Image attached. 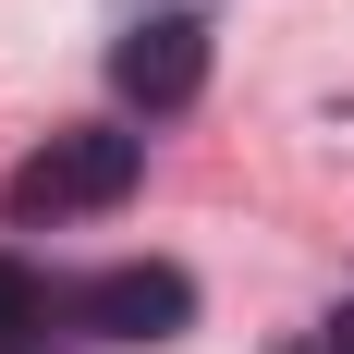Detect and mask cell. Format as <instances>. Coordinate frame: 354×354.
I'll return each instance as SVG.
<instances>
[{
  "label": "cell",
  "mask_w": 354,
  "mask_h": 354,
  "mask_svg": "<svg viewBox=\"0 0 354 354\" xmlns=\"http://www.w3.org/2000/svg\"><path fill=\"white\" fill-rule=\"evenodd\" d=\"M110 86H122V110H147V122L196 110V86H208V25H196V12H147V25L110 49Z\"/></svg>",
  "instance_id": "3957f363"
},
{
  "label": "cell",
  "mask_w": 354,
  "mask_h": 354,
  "mask_svg": "<svg viewBox=\"0 0 354 354\" xmlns=\"http://www.w3.org/2000/svg\"><path fill=\"white\" fill-rule=\"evenodd\" d=\"M49 306H62V293H37L25 269H12V257H0V342H25V330L49 318Z\"/></svg>",
  "instance_id": "277c9868"
},
{
  "label": "cell",
  "mask_w": 354,
  "mask_h": 354,
  "mask_svg": "<svg viewBox=\"0 0 354 354\" xmlns=\"http://www.w3.org/2000/svg\"><path fill=\"white\" fill-rule=\"evenodd\" d=\"M318 354H354V306H342V318H330V330H318Z\"/></svg>",
  "instance_id": "5b68a950"
},
{
  "label": "cell",
  "mask_w": 354,
  "mask_h": 354,
  "mask_svg": "<svg viewBox=\"0 0 354 354\" xmlns=\"http://www.w3.org/2000/svg\"><path fill=\"white\" fill-rule=\"evenodd\" d=\"M135 171H147V135H122V122H73V135H49L25 171L0 183V220H12V232L98 220V208H122V196H135Z\"/></svg>",
  "instance_id": "6da1fadb"
},
{
  "label": "cell",
  "mask_w": 354,
  "mask_h": 354,
  "mask_svg": "<svg viewBox=\"0 0 354 354\" xmlns=\"http://www.w3.org/2000/svg\"><path fill=\"white\" fill-rule=\"evenodd\" d=\"M73 330H98V342H171L183 318H196V281L183 269H159V257H135V269H98V281L62 293Z\"/></svg>",
  "instance_id": "7a4b0ae2"
}]
</instances>
